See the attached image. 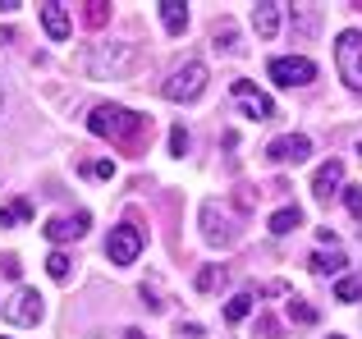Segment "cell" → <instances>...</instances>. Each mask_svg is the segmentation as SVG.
I'll use <instances>...</instances> for the list:
<instances>
[{
	"instance_id": "31",
	"label": "cell",
	"mask_w": 362,
	"mask_h": 339,
	"mask_svg": "<svg viewBox=\"0 0 362 339\" xmlns=\"http://www.w3.org/2000/svg\"><path fill=\"white\" fill-rule=\"evenodd\" d=\"M88 174H97V179H115V161H97V165H88Z\"/></svg>"
},
{
	"instance_id": "18",
	"label": "cell",
	"mask_w": 362,
	"mask_h": 339,
	"mask_svg": "<svg viewBox=\"0 0 362 339\" xmlns=\"http://www.w3.org/2000/svg\"><path fill=\"white\" fill-rule=\"evenodd\" d=\"M298 225H303L298 206H280V211L271 215V234H289V230H298Z\"/></svg>"
},
{
	"instance_id": "7",
	"label": "cell",
	"mask_w": 362,
	"mask_h": 339,
	"mask_svg": "<svg viewBox=\"0 0 362 339\" xmlns=\"http://www.w3.org/2000/svg\"><path fill=\"white\" fill-rule=\"evenodd\" d=\"M230 97H234V106H239L247 119H271V115H275V101L266 97L262 88H252V83H247V78H234Z\"/></svg>"
},
{
	"instance_id": "20",
	"label": "cell",
	"mask_w": 362,
	"mask_h": 339,
	"mask_svg": "<svg viewBox=\"0 0 362 339\" xmlns=\"http://www.w3.org/2000/svg\"><path fill=\"white\" fill-rule=\"evenodd\" d=\"M69 270H74L69 252H51V257H46V275H51V280H69Z\"/></svg>"
},
{
	"instance_id": "25",
	"label": "cell",
	"mask_w": 362,
	"mask_h": 339,
	"mask_svg": "<svg viewBox=\"0 0 362 339\" xmlns=\"http://www.w3.org/2000/svg\"><path fill=\"white\" fill-rule=\"evenodd\" d=\"M289 23H293V32H312L317 28V9H293Z\"/></svg>"
},
{
	"instance_id": "19",
	"label": "cell",
	"mask_w": 362,
	"mask_h": 339,
	"mask_svg": "<svg viewBox=\"0 0 362 339\" xmlns=\"http://www.w3.org/2000/svg\"><path fill=\"white\" fill-rule=\"evenodd\" d=\"M83 23H88V28H106V23H110V5H106V0H88V9H83Z\"/></svg>"
},
{
	"instance_id": "10",
	"label": "cell",
	"mask_w": 362,
	"mask_h": 339,
	"mask_svg": "<svg viewBox=\"0 0 362 339\" xmlns=\"http://www.w3.org/2000/svg\"><path fill=\"white\" fill-rule=\"evenodd\" d=\"M88 225H92V215L78 211V215H51L42 230H46V239H51V243H69V239H83Z\"/></svg>"
},
{
	"instance_id": "15",
	"label": "cell",
	"mask_w": 362,
	"mask_h": 339,
	"mask_svg": "<svg viewBox=\"0 0 362 339\" xmlns=\"http://www.w3.org/2000/svg\"><path fill=\"white\" fill-rule=\"evenodd\" d=\"M308 266H312V275H321V280L326 275H344V252H335V248L330 252H312Z\"/></svg>"
},
{
	"instance_id": "6",
	"label": "cell",
	"mask_w": 362,
	"mask_h": 339,
	"mask_svg": "<svg viewBox=\"0 0 362 339\" xmlns=\"http://www.w3.org/2000/svg\"><path fill=\"white\" fill-rule=\"evenodd\" d=\"M138 252H142V230L133 220L115 225V230H110V243H106V257L115 261V266H133Z\"/></svg>"
},
{
	"instance_id": "9",
	"label": "cell",
	"mask_w": 362,
	"mask_h": 339,
	"mask_svg": "<svg viewBox=\"0 0 362 339\" xmlns=\"http://www.w3.org/2000/svg\"><path fill=\"white\" fill-rule=\"evenodd\" d=\"M202 234H206L211 248H230L234 243V225H230V215L221 211V202H202Z\"/></svg>"
},
{
	"instance_id": "29",
	"label": "cell",
	"mask_w": 362,
	"mask_h": 339,
	"mask_svg": "<svg viewBox=\"0 0 362 339\" xmlns=\"http://www.w3.org/2000/svg\"><path fill=\"white\" fill-rule=\"evenodd\" d=\"M344 206L362 220V188H344Z\"/></svg>"
},
{
	"instance_id": "21",
	"label": "cell",
	"mask_w": 362,
	"mask_h": 339,
	"mask_svg": "<svg viewBox=\"0 0 362 339\" xmlns=\"http://www.w3.org/2000/svg\"><path fill=\"white\" fill-rule=\"evenodd\" d=\"M252 303H257L252 294H234L230 303H225V321H243V316L252 312Z\"/></svg>"
},
{
	"instance_id": "2",
	"label": "cell",
	"mask_w": 362,
	"mask_h": 339,
	"mask_svg": "<svg viewBox=\"0 0 362 339\" xmlns=\"http://www.w3.org/2000/svg\"><path fill=\"white\" fill-rule=\"evenodd\" d=\"M133 60H138V46L133 42H97L78 55L88 78H129Z\"/></svg>"
},
{
	"instance_id": "3",
	"label": "cell",
	"mask_w": 362,
	"mask_h": 339,
	"mask_svg": "<svg viewBox=\"0 0 362 339\" xmlns=\"http://www.w3.org/2000/svg\"><path fill=\"white\" fill-rule=\"evenodd\" d=\"M165 101H197L206 92V64L202 60H184L175 73L165 78Z\"/></svg>"
},
{
	"instance_id": "26",
	"label": "cell",
	"mask_w": 362,
	"mask_h": 339,
	"mask_svg": "<svg viewBox=\"0 0 362 339\" xmlns=\"http://www.w3.org/2000/svg\"><path fill=\"white\" fill-rule=\"evenodd\" d=\"M221 46H225V51H234V46H239V42H234V23H230V18H221V23H216V51H221Z\"/></svg>"
},
{
	"instance_id": "8",
	"label": "cell",
	"mask_w": 362,
	"mask_h": 339,
	"mask_svg": "<svg viewBox=\"0 0 362 339\" xmlns=\"http://www.w3.org/2000/svg\"><path fill=\"white\" fill-rule=\"evenodd\" d=\"M42 312H46L42 294H37V289H18V294L5 303V312H0V316H5L9 326H37V321H42Z\"/></svg>"
},
{
	"instance_id": "1",
	"label": "cell",
	"mask_w": 362,
	"mask_h": 339,
	"mask_svg": "<svg viewBox=\"0 0 362 339\" xmlns=\"http://www.w3.org/2000/svg\"><path fill=\"white\" fill-rule=\"evenodd\" d=\"M88 129L97 138H110V143H124V147H138L142 133L151 129L147 115H133L129 106H97L88 115Z\"/></svg>"
},
{
	"instance_id": "27",
	"label": "cell",
	"mask_w": 362,
	"mask_h": 339,
	"mask_svg": "<svg viewBox=\"0 0 362 339\" xmlns=\"http://www.w3.org/2000/svg\"><path fill=\"white\" fill-rule=\"evenodd\" d=\"M0 275L5 280H23V261H18L14 252H5V257H0Z\"/></svg>"
},
{
	"instance_id": "4",
	"label": "cell",
	"mask_w": 362,
	"mask_h": 339,
	"mask_svg": "<svg viewBox=\"0 0 362 339\" xmlns=\"http://www.w3.org/2000/svg\"><path fill=\"white\" fill-rule=\"evenodd\" d=\"M335 64H339L349 88L362 92V32L358 28H344V32L335 37Z\"/></svg>"
},
{
	"instance_id": "13",
	"label": "cell",
	"mask_w": 362,
	"mask_h": 339,
	"mask_svg": "<svg viewBox=\"0 0 362 339\" xmlns=\"http://www.w3.org/2000/svg\"><path fill=\"white\" fill-rule=\"evenodd\" d=\"M339 184H344V165H339V161H326V165L317 170V179H312V193H317L321 202H326V197L335 193Z\"/></svg>"
},
{
	"instance_id": "11",
	"label": "cell",
	"mask_w": 362,
	"mask_h": 339,
	"mask_svg": "<svg viewBox=\"0 0 362 339\" xmlns=\"http://www.w3.org/2000/svg\"><path fill=\"white\" fill-rule=\"evenodd\" d=\"M266 156H271V161H308L312 156V138H303V133H289V138H275L271 147H266Z\"/></svg>"
},
{
	"instance_id": "16",
	"label": "cell",
	"mask_w": 362,
	"mask_h": 339,
	"mask_svg": "<svg viewBox=\"0 0 362 339\" xmlns=\"http://www.w3.org/2000/svg\"><path fill=\"white\" fill-rule=\"evenodd\" d=\"M28 220H33V202H28V197H14V202L0 206V225H5V230H14V225H28Z\"/></svg>"
},
{
	"instance_id": "23",
	"label": "cell",
	"mask_w": 362,
	"mask_h": 339,
	"mask_svg": "<svg viewBox=\"0 0 362 339\" xmlns=\"http://www.w3.org/2000/svg\"><path fill=\"white\" fill-rule=\"evenodd\" d=\"M335 298H339V303H358V298H362V280L358 275H344L335 285Z\"/></svg>"
},
{
	"instance_id": "5",
	"label": "cell",
	"mask_w": 362,
	"mask_h": 339,
	"mask_svg": "<svg viewBox=\"0 0 362 339\" xmlns=\"http://www.w3.org/2000/svg\"><path fill=\"white\" fill-rule=\"evenodd\" d=\"M266 73L275 78V88H308V83L317 78V64H312L308 55H275V60L266 64Z\"/></svg>"
},
{
	"instance_id": "30",
	"label": "cell",
	"mask_w": 362,
	"mask_h": 339,
	"mask_svg": "<svg viewBox=\"0 0 362 339\" xmlns=\"http://www.w3.org/2000/svg\"><path fill=\"white\" fill-rule=\"evenodd\" d=\"M142 303H147L151 312H160V307H165V298L156 294V285H142Z\"/></svg>"
},
{
	"instance_id": "17",
	"label": "cell",
	"mask_w": 362,
	"mask_h": 339,
	"mask_svg": "<svg viewBox=\"0 0 362 339\" xmlns=\"http://www.w3.org/2000/svg\"><path fill=\"white\" fill-rule=\"evenodd\" d=\"M160 23H165V32L170 37H179L188 28V9L184 5H175V0H165V5H160Z\"/></svg>"
},
{
	"instance_id": "24",
	"label": "cell",
	"mask_w": 362,
	"mask_h": 339,
	"mask_svg": "<svg viewBox=\"0 0 362 339\" xmlns=\"http://www.w3.org/2000/svg\"><path fill=\"white\" fill-rule=\"evenodd\" d=\"M221 280H225V266H206L202 275H197V294H211Z\"/></svg>"
},
{
	"instance_id": "14",
	"label": "cell",
	"mask_w": 362,
	"mask_h": 339,
	"mask_svg": "<svg viewBox=\"0 0 362 339\" xmlns=\"http://www.w3.org/2000/svg\"><path fill=\"white\" fill-rule=\"evenodd\" d=\"M252 28H257L262 42H271V37L280 32V5H257L252 9Z\"/></svg>"
},
{
	"instance_id": "22",
	"label": "cell",
	"mask_w": 362,
	"mask_h": 339,
	"mask_svg": "<svg viewBox=\"0 0 362 339\" xmlns=\"http://www.w3.org/2000/svg\"><path fill=\"white\" fill-rule=\"evenodd\" d=\"M289 321H298V326H317V307L303 303V298H289Z\"/></svg>"
},
{
	"instance_id": "33",
	"label": "cell",
	"mask_w": 362,
	"mask_h": 339,
	"mask_svg": "<svg viewBox=\"0 0 362 339\" xmlns=\"http://www.w3.org/2000/svg\"><path fill=\"white\" fill-rule=\"evenodd\" d=\"M326 339H344V335H326Z\"/></svg>"
},
{
	"instance_id": "28",
	"label": "cell",
	"mask_w": 362,
	"mask_h": 339,
	"mask_svg": "<svg viewBox=\"0 0 362 339\" xmlns=\"http://www.w3.org/2000/svg\"><path fill=\"white\" fill-rule=\"evenodd\" d=\"M184 152H188V129L175 124L170 129V156H184Z\"/></svg>"
},
{
	"instance_id": "32",
	"label": "cell",
	"mask_w": 362,
	"mask_h": 339,
	"mask_svg": "<svg viewBox=\"0 0 362 339\" xmlns=\"http://www.w3.org/2000/svg\"><path fill=\"white\" fill-rule=\"evenodd\" d=\"M124 339H147V335H142L138 326H129V331H124Z\"/></svg>"
},
{
	"instance_id": "12",
	"label": "cell",
	"mask_w": 362,
	"mask_h": 339,
	"mask_svg": "<svg viewBox=\"0 0 362 339\" xmlns=\"http://www.w3.org/2000/svg\"><path fill=\"white\" fill-rule=\"evenodd\" d=\"M42 28H46V37L51 42H69V9L60 5V0H51V5H42Z\"/></svg>"
},
{
	"instance_id": "34",
	"label": "cell",
	"mask_w": 362,
	"mask_h": 339,
	"mask_svg": "<svg viewBox=\"0 0 362 339\" xmlns=\"http://www.w3.org/2000/svg\"><path fill=\"white\" fill-rule=\"evenodd\" d=\"M358 156H362V138H358Z\"/></svg>"
}]
</instances>
